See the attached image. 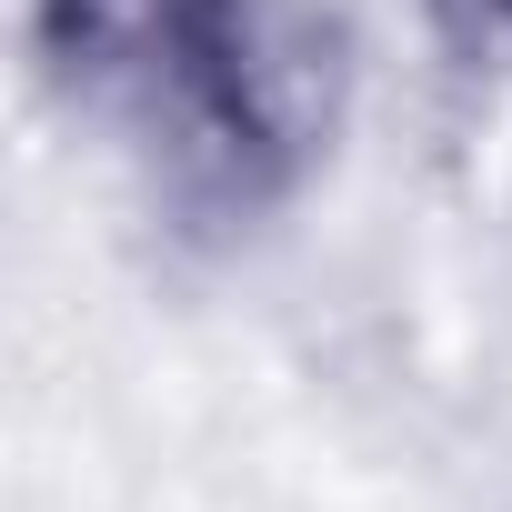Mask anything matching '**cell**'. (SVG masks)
I'll list each match as a JSON object with an SVG mask.
<instances>
[{
    "instance_id": "1",
    "label": "cell",
    "mask_w": 512,
    "mask_h": 512,
    "mask_svg": "<svg viewBox=\"0 0 512 512\" xmlns=\"http://www.w3.org/2000/svg\"><path fill=\"white\" fill-rule=\"evenodd\" d=\"M31 51L61 101L151 141L201 221L282 201L332 131V31L262 0H31Z\"/></svg>"
},
{
    "instance_id": "2",
    "label": "cell",
    "mask_w": 512,
    "mask_h": 512,
    "mask_svg": "<svg viewBox=\"0 0 512 512\" xmlns=\"http://www.w3.org/2000/svg\"><path fill=\"white\" fill-rule=\"evenodd\" d=\"M422 11H432V31L452 41V61L512 81V0H422Z\"/></svg>"
}]
</instances>
